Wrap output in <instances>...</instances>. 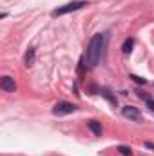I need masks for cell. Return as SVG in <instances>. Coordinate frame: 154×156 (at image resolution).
I'll list each match as a JSON object with an SVG mask.
<instances>
[{"label":"cell","mask_w":154,"mask_h":156,"mask_svg":"<svg viewBox=\"0 0 154 156\" xmlns=\"http://www.w3.org/2000/svg\"><path fill=\"white\" fill-rule=\"evenodd\" d=\"M105 42H107V35L105 33H96L87 44V51L83 55V60L87 62V67H96L102 60L103 49H105Z\"/></svg>","instance_id":"cell-1"},{"label":"cell","mask_w":154,"mask_h":156,"mask_svg":"<svg viewBox=\"0 0 154 156\" xmlns=\"http://www.w3.org/2000/svg\"><path fill=\"white\" fill-rule=\"evenodd\" d=\"M85 5H89V2H85V0H73V2H67L65 5L56 7V9L51 13V16H62V15L73 13V11H78V9H83Z\"/></svg>","instance_id":"cell-2"},{"label":"cell","mask_w":154,"mask_h":156,"mask_svg":"<svg viewBox=\"0 0 154 156\" xmlns=\"http://www.w3.org/2000/svg\"><path fill=\"white\" fill-rule=\"evenodd\" d=\"M78 111V105L76 104H71V102H56L54 107H53V115L54 116H65V115H71V113H76Z\"/></svg>","instance_id":"cell-3"},{"label":"cell","mask_w":154,"mask_h":156,"mask_svg":"<svg viewBox=\"0 0 154 156\" xmlns=\"http://www.w3.org/2000/svg\"><path fill=\"white\" fill-rule=\"evenodd\" d=\"M121 113H123V116L129 118V120H132V122H142V113L136 109V107H132V105H125L123 109H121Z\"/></svg>","instance_id":"cell-4"},{"label":"cell","mask_w":154,"mask_h":156,"mask_svg":"<svg viewBox=\"0 0 154 156\" xmlns=\"http://www.w3.org/2000/svg\"><path fill=\"white\" fill-rule=\"evenodd\" d=\"M0 87H2L5 93H15V91H16L15 78H11V76H2V80H0Z\"/></svg>","instance_id":"cell-5"},{"label":"cell","mask_w":154,"mask_h":156,"mask_svg":"<svg viewBox=\"0 0 154 156\" xmlns=\"http://www.w3.org/2000/svg\"><path fill=\"white\" fill-rule=\"evenodd\" d=\"M98 93H100L105 100H109V102H111V105H114V107L118 105V98L113 94V91H111V89H107V87H100V91H98Z\"/></svg>","instance_id":"cell-6"},{"label":"cell","mask_w":154,"mask_h":156,"mask_svg":"<svg viewBox=\"0 0 154 156\" xmlns=\"http://www.w3.org/2000/svg\"><path fill=\"white\" fill-rule=\"evenodd\" d=\"M87 127L93 131V134H94V136H102V133H103L102 123H100L98 120H89V122H87Z\"/></svg>","instance_id":"cell-7"},{"label":"cell","mask_w":154,"mask_h":156,"mask_svg":"<svg viewBox=\"0 0 154 156\" xmlns=\"http://www.w3.org/2000/svg\"><path fill=\"white\" fill-rule=\"evenodd\" d=\"M35 55H37L35 47H29V49L26 51V55H24V64H26L27 67H31V66L35 64Z\"/></svg>","instance_id":"cell-8"},{"label":"cell","mask_w":154,"mask_h":156,"mask_svg":"<svg viewBox=\"0 0 154 156\" xmlns=\"http://www.w3.org/2000/svg\"><path fill=\"white\" fill-rule=\"evenodd\" d=\"M132 47H134V40H132V38H125L123 45H121V51H123V55H129V53L132 51Z\"/></svg>","instance_id":"cell-9"},{"label":"cell","mask_w":154,"mask_h":156,"mask_svg":"<svg viewBox=\"0 0 154 156\" xmlns=\"http://www.w3.org/2000/svg\"><path fill=\"white\" fill-rule=\"evenodd\" d=\"M116 151L121 156H132V147H129V145H118Z\"/></svg>","instance_id":"cell-10"},{"label":"cell","mask_w":154,"mask_h":156,"mask_svg":"<svg viewBox=\"0 0 154 156\" xmlns=\"http://www.w3.org/2000/svg\"><path fill=\"white\" fill-rule=\"evenodd\" d=\"M129 78H131L132 82H136V83H140V85H145V83H147V80H145V78L138 76V75H131Z\"/></svg>","instance_id":"cell-11"},{"label":"cell","mask_w":154,"mask_h":156,"mask_svg":"<svg viewBox=\"0 0 154 156\" xmlns=\"http://www.w3.org/2000/svg\"><path fill=\"white\" fill-rule=\"evenodd\" d=\"M145 104H147V107H149V109L154 113V98H151V96H149V98L145 100Z\"/></svg>","instance_id":"cell-12"},{"label":"cell","mask_w":154,"mask_h":156,"mask_svg":"<svg viewBox=\"0 0 154 156\" xmlns=\"http://www.w3.org/2000/svg\"><path fill=\"white\" fill-rule=\"evenodd\" d=\"M145 147H147V149H151V151H154V144H152V142H145Z\"/></svg>","instance_id":"cell-13"}]
</instances>
